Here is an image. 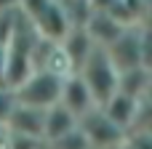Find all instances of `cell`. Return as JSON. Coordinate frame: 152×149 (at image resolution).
Wrapping results in <instances>:
<instances>
[{
  "instance_id": "277c9868",
  "label": "cell",
  "mask_w": 152,
  "mask_h": 149,
  "mask_svg": "<svg viewBox=\"0 0 152 149\" xmlns=\"http://www.w3.org/2000/svg\"><path fill=\"white\" fill-rule=\"evenodd\" d=\"M118 72L139 69L142 67V27H128L110 48H104Z\"/></svg>"
},
{
  "instance_id": "6da1fadb",
  "label": "cell",
  "mask_w": 152,
  "mask_h": 149,
  "mask_svg": "<svg viewBox=\"0 0 152 149\" xmlns=\"http://www.w3.org/2000/svg\"><path fill=\"white\" fill-rule=\"evenodd\" d=\"M64 80L56 72L48 69H35L16 91L13 99L21 107H32V109H51L56 104H61V91H64Z\"/></svg>"
},
{
  "instance_id": "8fae6325",
  "label": "cell",
  "mask_w": 152,
  "mask_h": 149,
  "mask_svg": "<svg viewBox=\"0 0 152 149\" xmlns=\"http://www.w3.org/2000/svg\"><path fill=\"white\" fill-rule=\"evenodd\" d=\"M126 29H128V24H123L120 19L107 16V13H91V19L86 24V32L91 35V40L99 48H110Z\"/></svg>"
},
{
  "instance_id": "5b68a950",
  "label": "cell",
  "mask_w": 152,
  "mask_h": 149,
  "mask_svg": "<svg viewBox=\"0 0 152 149\" xmlns=\"http://www.w3.org/2000/svg\"><path fill=\"white\" fill-rule=\"evenodd\" d=\"M32 24H35L37 35L43 40H51V43H61L72 29V21H69V16L59 0H53L37 19H32Z\"/></svg>"
},
{
  "instance_id": "30bf717a",
  "label": "cell",
  "mask_w": 152,
  "mask_h": 149,
  "mask_svg": "<svg viewBox=\"0 0 152 149\" xmlns=\"http://www.w3.org/2000/svg\"><path fill=\"white\" fill-rule=\"evenodd\" d=\"M77 128H80V120H77L64 104H56V107L45 109V133H43V141H45V144L61 141L64 136L75 133Z\"/></svg>"
},
{
  "instance_id": "7a4b0ae2",
  "label": "cell",
  "mask_w": 152,
  "mask_h": 149,
  "mask_svg": "<svg viewBox=\"0 0 152 149\" xmlns=\"http://www.w3.org/2000/svg\"><path fill=\"white\" fill-rule=\"evenodd\" d=\"M77 75L88 85L96 107H104L120 88V72L115 69V64H112V59H110V53L104 48H96Z\"/></svg>"
},
{
  "instance_id": "52a82bcc",
  "label": "cell",
  "mask_w": 152,
  "mask_h": 149,
  "mask_svg": "<svg viewBox=\"0 0 152 149\" xmlns=\"http://www.w3.org/2000/svg\"><path fill=\"white\" fill-rule=\"evenodd\" d=\"M5 128L11 133H19V136H29V139H40L43 141V133H45V109H32V107H21L16 104Z\"/></svg>"
},
{
  "instance_id": "3957f363",
  "label": "cell",
  "mask_w": 152,
  "mask_h": 149,
  "mask_svg": "<svg viewBox=\"0 0 152 149\" xmlns=\"http://www.w3.org/2000/svg\"><path fill=\"white\" fill-rule=\"evenodd\" d=\"M80 131L88 139L91 149H118L128 141V133L120 125H115L102 107H96L80 120Z\"/></svg>"
},
{
  "instance_id": "5bb4252c",
  "label": "cell",
  "mask_w": 152,
  "mask_h": 149,
  "mask_svg": "<svg viewBox=\"0 0 152 149\" xmlns=\"http://www.w3.org/2000/svg\"><path fill=\"white\" fill-rule=\"evenodd\" d=\"M13 107H16L13 91L0 88V125H5V123H8V117H11V112H13Z\"/></svg>"
},
{
  "instance_id": "7c38bea8",
  "label": "cell",
  "mask_w": 152,
  "mask_h": 149,
  "mask_svg": "<svg viewBox=\"0 0 152 149\" xmlns=\"http://www.w3.org/2000/svg\"><path fill=\"white\" fill-rule=\"evenodd\" d=\"M150 83H152V72L139 67V69H128V72H120V93H128L131 99L136 101H144L147 93H150Z\"/></svg>"
},
{
  "instance_id": "ba28073f",
  "label": "cell",
  "mask_w": 152,
  "mask_h": 149,
  "mask_svg": "<svg viewBox=\"0 0 152 149\" xmlns=\"http://www.w3.org/2000/svg\"><path fill=\"white\" fill-rule=\"evenodd\" d=\"M61 104H64V107L77 117V120H83L88 112L96 109V101H94V96H91V91H88V85L83 83L80 75H69V77L64 80Z\"/></svg>"
},
{
  "instance_id": "4fadbf2b",
  "label": "cell",
  "mask_w": 152,
  "mask_h": 149,
  "mask_svg": "<svg viewBox=\"0 0 152 149\" xmlns=\"http://www.w3.org/2000/svg\"><path fill=\"white\" fill-rule=\"evenodd\" d=\"M142 67L152 72V27H142Z\"/></svg>"
},
{
  "instance_id": "9c48e42d",
  "label": "cell",
  "mask_w": 152,
  "mask_h": 149,
  "mask_svg": "<svg viewBox=\"0 0 152 149\" xmlns=\"http://www.w3.org/2000/svg\"><path fill=\"white\" fill-rule=\"evenodd\" d=\"M102 109L107 112V117H110L115 125H120V128L131 136V131L136 128L139 112H142V101H136V99H131L128 93H120V91H118Z\"/></svg>"
},
{
  "instance_id": "8992f818",
  "label": "cell",
  "mask_w": 152,
  "mask_h": 149,
  "mask_svg": "<svg viewBox=\"0 0 152 149\" xmlns=\"http://www.w3.org/2000/svg\"><path fill=\"white\" fill-rule=\"evenodd\" d=\"M59 45H61V51H64L69 67H72V75H77V72L83 69V64L88 61V56L99 48V45L91 40V35L86 32V27H72L69 35H67Z\"/></svg>"
},
{
  "instance_id": "9a60e30c",
  "label": "cell",
  "mask_w": 152,
  "mask_h": 149,
  "mask_svg": "<svg viewBox=\"0 0 152 149\" xmlns=\"http://www.w3.org/2000/svg\"><path fill=\"white\" fill-rule=\"evenodd\" d=\"M0 88H8V53L3 45H0Z\"/></svg>"
}]
</instances>
